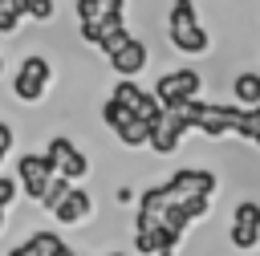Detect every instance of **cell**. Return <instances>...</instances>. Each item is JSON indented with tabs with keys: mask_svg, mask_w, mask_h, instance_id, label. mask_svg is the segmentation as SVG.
I'll return each instance as SVG.
<instances>
[{
	"mask_svg": "<svg viewBox=\"0 0 260 256\" xmlns=\"http://www.w3.org/2000/svg\"><path fill=\"white\" fill-rule=\"evenodd\" d=\"M110 61V69L118 73V77H138L142 69H146V61H150V49H146V41H138V37H130L114 57H106Z\"/></svg>",
	"mask_w": 260,
	"mask_h": 256,
	"instance_id": "obj_10",
	"label": "cell"
},
{
	"mask_svg": "<svg viewBox=\"0 0 260 256\" xmlns=\"http://www.w3.org/2000/svg\"><path fill=\"white\" fill-rule=\"evenodd\" d=\"M61 244H65V240H61L57 232H32V236H28L24 244H16L8 256H57Z\"/></svg>",
	"mask_w": 260,
	"mask_h": 256,
	"instance_id": "obj_12",
	"label": "cell"
},
{
	"mask_svg": "<svg viewBox=\"0 0 260 256\" xmlns=\"http://www.w3.org/2000/svg\"><path fill=\"white\" fill-rule=\"evenodd\" d=\"M187 24H199L195 0H171V8H167V33L171 28H187Z\"/></svg>",
	"mask_w": 260,
	"mask_h": 256,
	"instance_id": "obj_15",
	"label": "cell"
},
{
	"mask_svg": "<svg viewBox=\"0 0 260 256\" xmlns=\"http://www.w3.org/2000/svg\"><path fill=\"white\" fill-rule=\"evenodd\" d=\"M0 228H4V211H0Z\"/></svg>",
	"mask_w": 260,
	"mask_h": 256,
	"instance_id": "obj_25",
	"label": "cell"
},
{
	"mask_svg": "<svg viewBox=\"0 0 260 256\" xmlns=\"http://www.w3.org/2000/svg\"><path fill=\"white\" fill-rule=\"evenodd\" d=\"M252 146L260 150V106H252Z\"/></svg>",
	"mask_w": 260,
	"mask_h": 256,
	"instance_id": "obj_22",
	"label": "cell"
},
{
	"mask_svg": "<svg viewBox=\"0 0 260 256\" xmlns=\"http://www.w3.org/2000/svg\"><path fill=\"white\" fill-rule=\"evenodd\" d=\"M69 187H73L69 179L53 175V179H49V187H45V195H41V207H45V211H53V207H57V203L65 199V191H69Z\"/></svg>",
	"mask_w": 260,
	"mask_h": 256,
	"instance_id": "obj_16",
	"label": "cell"
},
{
	"mask_svg": "<svg viewBox=\"0 0 260 256\" xmlns=\"http://www.w3.org/2000/svg\"><path fill=\"white\" fill-rule=\"evenodd\" d=\"M53 85V61L41 53H28L12 73V98L16 102H41Z\"/></svg>",
	"mask_w": 260,
	"mask_h": 256,
	"instance_id": "obj_2",
	"label": "cell"
},
{
	"mask_svg": "<svg viewBox=\"0 0 260 256\" xmlns=\"http://www.w3.org/2000/svg\"><path fill=\"white\" fill-rule=\"evenodd\" d=\"M57 171L45 163V154H20L16 158V187L28 195V199H37L41 203V195H45V187H49V179H53Z\"/></svg>",
	"mask_w": 260,
	"mask_h": 256,
	"instance_id": "obj_6",
	"label": "cell"
},
{
	"mask_svg": "<svg viewBox=\"0 0 260 256\" xmlns=\"http://www.w3.org/2000/svg\"><path fill=\"white\" fill-rule=\"evenodd\" d=\"M167 37H171V45H175L179 53H187V57H199V53H211V33H207L203 24H187V28H171Z\"/></svg>",
	"mask_w": 260,
	"mask_h": 256,
	"instance_id": "obj_11",
	"label": "cell"
},
{
	"mask_svg": "<svg viewBox=\"0 0 260 256\" xmlns=\"http://www.w3.org/2000/svg\"><path fill=\"white\" fill-rule=\"evenodd\" d=\"M89 211H93V199H89V191L73 183V187L65 191V199L53 207V219H57L61 228H77V223H85V219H89Z\"/></svg>",
	"mask_w": 260,
	"mask_h": 256,
	"instance_id": "obj_9",
	"label": "cell"
},
{
	"mask_svg": "<svg viewBox=\"0 0 260 256\" xmlns=\"http://www.w3.org/2000/svg\"><path fill=\"white\" fill-rule=\"evenodd\" d=\"M12 142H16V130H12L8 122H0V163L8 158V150H12Z\"/></svg>",
	"mask_w": 260,
	"mask_h": 256,
	"instance_id": "obj_21",
	"label": "cell"
},
{
	"mask_svg": "<svg viewBox=\"0 0 260 256\" xmlns=\"http://www.w3.org/2000/svg\"><path fill=\"white\" fill-rule=\"evenodd\" d=\"M244 126V106H219V102H207L203 106V118H199V134L207 138H223V134H240Z\"/></svg>",
	"mask_w": 260,
	"mask_h": 256,
	"instance_id": "obj_7",
	"label": "cell"
},
{
	"mask_svg": "<svg viewBox=\"0 0 260 256\" xmlns=\"http://www.w3.org/2000/svg\"><path fill=\"white\" fill-rule=\"evenodd\" d=\"M57 256H81V252H73L69 244H61V252H57Z\"/></svg>",
	"mask_w": 260,
	"mask_h": 256,
	"instance_id": "obj_23",
	"label": "cell"
},
{
	"mask_svg": "<svg viewBox=\"0 0 260 256\" xmlns=\"http://www.w3.org/2000/svg\"><path fill=\"white\" fill-rule=\"evenodd\" d=\"M187 138V130H183V122L171 114V110H162L158 114V122L150 126V134H146V146L154 150V154H171V150H179V142Z\"/></svg>",
	"mask_w": 260,
	"mask_h": 256,
	"instance_id": "obj_8",
	"label": "cell"
},
{
	"mask_svg": "<svg viewBox=\"0 0 260 256\" xmlns=\"http://www.w3.org/2000/svg\"><path fill=\"white\" fill-rule=\"evenodd\" d=\"M20 20H24V16L12 8V0H0V37H4V33H16Z\"/></svg>",
	"mask_w": 260,
	"mask_h": 256,
	"instance_id": "obj_19",
	"label": "cell"
},
{
	"mask_svg": "<svg viewBox=\"0 0 260 256\" xmlns=\"http://www.w3.org/2000/svg\"><path fill=\"white\" fill-rule=\"evenodd\" d=\"M73 8H77V28H81V41L98 49L106 33L122 28L126 0H77Z\"/></svg>",
	"mask_w": 260,
	"mask_h": 256,
	"instance_id": "obj_1",
	"label": "cell"
},
{
	"mask_svg": "<svg viewBox=\"0 0 260 256\" xmlns=\"http://www.w3.org/2000/svg\"><path fill=\"white\" fill-rule=\"evenodd\" d=\"M199 85H203V77H199L195 69H171V73H162V77L154 81L150 93H154V102H158L162 110H175V106L199 98Z\"/></svg>",
	"mask_w": 260,
	"mask_h": 256,
	"instance_id": "obj_4",
	"label": "cell"
},
{
	"mask_svg": "<svg viewBox=\"0 0 260 256\" xmlns=\"http://www.w3.org/2000/svg\"><path fill=\"white\" fill-rule=\"evenodd\" d=\"M106 256H126V252H106Z\"/></svg>",
	"mask_w": 260,
	"mask_h": 256,
	"instance_id": "obj_24",
	"label": "cell"
},
{
	"mask_svg": "<svg viewBox=\"0 0 260 256\" xmlns=\"http://www.w3.org/2000/svg\"><path fill=\"white\" fill-rule=\"evenodd\" d=\"M45 163H49L61 179H69V183H77V179L89 175V158H85V150H81L73 138H65V134H53V138L45 142Z\"/></svg>",
	"mask_w": 260,
	"mask_h": 256,
	"instance_id": "obj_3",
	"label": "cell"
},
{
	"mask_svg": "<svg viewBox=\"0 0 260 256\" xmlns=\"http://www.w3.org/2000/svg\"><path fill=\"white\" fill-rule=\"evenodd\" d=\"M126 41H130V28H126V24H122V28H114V33H106V37H102V45H98V49H102V53H106V57H114V53H118V49H122V45H126Z\"/></svg>",
	"mask_w": 260,
	"mask_h": 256,
	"instance_id": "obj_18",
	"label": "cell"
},
{
	"mask_svg": "<svg viewBox=\"0 0 260 256\" xmlns=\"http://www.w3.org/2000/svg\"><path fill=\"white\" fill-rule=\"evenodd\" d=\"M0 69H4V53H0Z\"/></svg>",
	"mask_w": 260,
	"mask_h": 256,
	"instance_id": "obj_26",
	"label": "cell"
},
{
	"mask_svg": "<svg viewBox=\"0 0 260 256\" xmlns=\"http://www.w3.org/2000/svg\"><path fill=\"white\" fill-rule=\"evenodd\" d=\"M232 98H236V106H244V110L260 106V73H252V69L236 73V81H232Z\"/></svg>",
	"mask_w": 260,
	"mask_h": 256,
	"instance_id": "obj_13",
	"label": "cell"
},
{
	"mask_svg": "<svg viewBox=\"0 0 260 256\" xmlns=\"http://www.w3.org/2000/svg\"><path fill=\"white\" fill-rule=\"evenodd\" d=\"M12 199H16V179H4L0 175V211H8Z\"/></svg>",
	"mask_w": 260,
	"mask_h": 256,
	"instance_id": "obj_20",
	"label": "cell"
},
{
	"mask_svg": "<svg viewBox=\"0 0 260 256\" xmlns=\"http://www.w3.org/2000/svg\"><path fill=\"white\" fill-rule=\"evenodd\" d=\"M53 12H57V4H53V0H28V8H24V16H28V20H37V24H49V20H53Z\"/></svg>",
	"mask_w": 260,
	"mask_h": 256,
	"instance_id": "obj_17",
	"label": "cell"
},
{
	"mask_svg": "<svg viewBox=\"0 0 260 256\" xmlns=\"http://www.w3.org/2000/svg\"><path fill=\"white\" fill-rule=\"evenodd\" d=\"M232 248H240V252H252L256 244H260V203L256 199H240L236 207H232Z\"/></svg>",
	"mask_w": 260,
	"mask_h": 256,
	"instance_id": "obj_5",
	"label": "cell"
},
{
	"mask_svg": "<svg viewBox=\"0 0 260 256\" xmlns=\"http://www.w3.org/2000/svg\"><path fill=\"white\" fill-rule=\"evenodd\" d=\"M142 98H146V89H142L138 81H130V77L114 81V93H110V102H114V106H122L126 114H134V118H138V106H142Z\"/></svg>",
	"mask_w": 260,
	"mask_h": 256,
	"instance_id": "obj_14",
	"label": "cell"
}]
</instances>
